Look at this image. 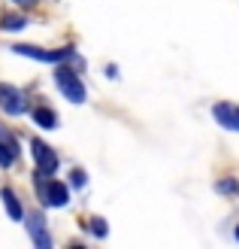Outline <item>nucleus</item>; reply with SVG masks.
Wrapping results in <instances>:
<instances>
[{
    "mask_svg": "<svg viewBox=\"0 0 239 249\" xmlns=\"http://www.w3.org/2000/svg\"><path fill=\"white\" fill-rule=\"evenodd\" d=\"M55 82H58L61 94H64L70 104H85V85H82V79H79L70 67H58Z\"/></svg>",
    "mask_w": 239,
    "mask_h": 249,
    "instance_id": "1",
    "label": "nucleus"
},
{
    "mask_svg": "<svg viewBox=\"0 0 239 249\" xmlns=\"http://www.w3.org/2000/svg\"><path fill=\"white\" fill-rule=\"evenodd\" d=\"M46 173L40 170L36 173V189H40V197L48 204V207H64L70 201V192H67V185L64 182H58V179H43Z\"/></svg>",
    "mask_w": 239,
    "mask_h": 249,
    "instance_id": "2",
    "label": "nucleus"
},
{
    "mask_svg": "<svg viewBox=\"0 0 239 249\" xmlns=\"http://www.w3.org/2000/svg\"><path fill=\"white\" fill-rule=\"evenodd\" d=\"M31 149H33V161H36V167H40L43 173H55V170H58V155L52 152V146H46L43 140H33Z\"/></svg>",
    "mask_w": 239,
    "mask_h": 249,
    "instance_id": "3",
    "label": "nucleus"
},
{
    "mask_svg": "<svg viewBox=\"0 0 239 249\" xmlns=\"http://www.w3.org/2000/svg\"><path fill=\"white\" fill-rule=\"evenodd\" d=\"M212 113H215V119L227 131H239V107L236 104H215V107H212Z\"/></svg>",
    "mask_w": 239,
    "mask_h": 249,
    "instance_id": "4",
    "label": "nucleus"
},
{
    "mask_svg": "<svg viewBox=\"0 0 239 249\" xmlns=\"http://www.w3.org/2000/svg\"><path fill=\"white\" fill-rule=\"evenodd\" d=\"M18 55H28V58H36V61H64L70 55V49H58V52H46L40 46H16Z\"/></svg>",
    "mask_w": 239,
    "mask_h": 249,
    "instance_id": "5",
    "label": "nucleus"
},
{
    "mask_svg": "<svg viewBox=\"0 0 239 249\" xmlns=\"http://www.w3.org/2000/svg\"><path fill=\"white\" fill-rule=\"evenodd\" d=\"M0 107H3L6 113H21V109H24L21 94L12 89V85H3V82H0Z\"/></svg>",
    "mask_w": 239,
    "mask_h": 249,
    "instance_id": "6",
    "label": "nucleus"
},
{
    "mask_svg": "<svg viewBox=\"0 0 239 249\" xmlns=\"http://www.w3.org/2000/svg\"><path fill=\"white\" fill-rule=\"evenodd\" d=\"M0 197H3V207H6V213L12 219H21L24 216V210H21V204H18V197H16V192H12V189H3V192H0Z\"/></svg>",
    "mask_w": 239,
    "mask_h": 249,
    "instance_id": "7",
    "label": "nucleus"
},
{
    "mask_svg": "<svg viewBox=\"0 0 239 249\" xmlns=\"http://www.w3.org/2000/svg\"><path fill=\"white\" fill-rule=\"evenodd\" d=\"M33 119H36V124H40V128H48V131L58 124V116H55L48 107H36V109H33Z\"/></svg>",
    "mask_w": 239,
    "mask_h": 249,
    "instance_id": "8",
    "label": "nucleus"
},
{
    "mask_svg": "<svg viewBox=\"0 0 239 249\" xmlns=\"http://www.w3.org/2000/svg\"><path fill=\"white\" fill-rule=\"evenodd\" d=\"M31 234H33V240L40 243V246H48V237H46V231H43V219L40 216H31Z\"/></svg>",
    "mask_w": 239,
    "mask_h": 249,
    "instance_id": "9",
    "label": "nucleus"
},
{
    "mask_svg": "<svg viewBox=\"0 0 239 249\" xmlns=\"http://www.w3.org/2000/svg\"><path fill=\"white\" fill-rule=\"evenodd\" d=\"M12 161H16V152H12L6 143H0V167H9Z\"/></svg>",
    "mask_w": 239,
    "mask_h": 249,
    "instance_id": "10",
    "label": "nucleus"
},
{
    "mask_svg": "<svg viewBox=\"0 0 239 249\" xmlns=\"http://www.w3.org/2000/svg\"><path fill=\"white\" fill-rule=\"evenodd\" d=\"M88 228H91V231L97 234V237H106V222L100 219V216H94L91 222H88Z\"/></svg>",
    "mask_w": 239,
    "mask_h": 249,
    "instance_id": "11",
    "label": "nucleus"
},
{
    "mask_svg": "<svg viewBox=\"0 0 239 249\" xmlns=\"http://www.w3.org/2000/svg\"><path fill=\"white\" fill-rule=\"evenodd\" d=\"M3 28H6V31L24 28V16H6V18H3Z\"/></svg>",
    "mask_w": 239,
    "mask_h": 249,
    "instance_id": "12",
    "label": "nucleus"
},
{
    "mask_svg": "<svg viewBox=\"0 0 239 249\" xmlns=\"http://www.w3.org/2000/svg\"><path fill=\"white\" fill-rule=\"evenodd\" d=\"M218 189H221V192H239V182H233V179H224V182H218Z\"/></svg>",
    "mask_w": 239,
    "mask_h": 249,
    "instance_id": "13",
    "label": "nucleus"
},
{
    "mask_svg": "<svg viewBox=\"0 0 239 249\" xmlns=\"http://www.w3.org/2000/svg\"><path fill=\"white\" fill-rule=\"evenodd\" d=\"M73 185H85V173L82 170H73Z\"/></svg>",
    "mask_w": 239,
    "mask_h": 249,
    "instance_id": "14",
    "label": "nucleus"
},
{
    "mask_svg": "<svg viewBox=\"0 0 239 249\" xmlns=\"http://www.w3.org/2000/svg\"><path fill=\"white\" fill-rule=\"evenodd\" d=\"M18 6H31V3H36V0H16Z\"/></svg>",
    "mask_w": 239,
    "mask_h": 249,
    "instance_id": "15",
    "label": "nucleus"
},
{
    "mask_svg": "<svg viewBox=\"0 0 239 249\" xmlns=\"http://www.w3.org/2000/svg\"><path fill=\"white\" fill-rule=\"evenodd\" d=\"M236 240H239V225H236Z\"/></svg>",
    "mask_w": 239,
    "mask_h": 249,
    "instance_id": "16",
    "label": "nucleus"
}]
</instances>
